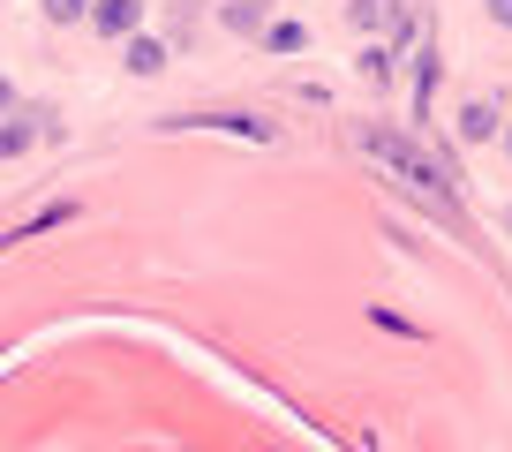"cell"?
I'll use <instances>...</instances> for the list:
<instances>
[{
	"mask_svg": "<svg viewBox=\"0 0 512 452\" xmlns=\"http://www.w3.org/2000/svg\"><path fill=\"white\" fill-rule=\"evenodd\" d=\"M38 8H46V23H83L91 16V0H38Z\"/></svg>",
	"mask_w": 512,
	"mask_h": 452,
	"instance_id": "9",
	"label": "cell"
},
{
	"mask_svg": "<svg viewBox=\"0 0 512 452\" xmlns=\"http://www.w3.org/2000/svg\"><path fill=\"white\" fill-rule=\"evenodd\" d=\"M490 23H505V31H512V0H490Z\"/></svg>",
	"mask_w": 512,
	"mask_h": 452,
	"instance_id": "12",
	"label": "cell"
},
{
	"mask_svg": "<svg viewBox=\"0 0 512 452\" xmlns=\"http://www.w3.org/2000/svg\"><path fill=\"white\" fill-rule=\"evenodd\" d=\"M256 23H264L256 0H226V31H256Z\"/></svg>",
	"mask_w": 512,
	"mask_h": 452,
	"instance_id": "7",
	"label": "cell"
},
{
	"mask_svg": "<svg viewBox=\"0 0 512 452\" xmlns=\"http://www.w3.org/2000/svg\"><path fill=\"white\" fill-rule=\"evenodd\" d=\"M256 8H264V0H256Z\"/></svg>",
	"mask_w": 512,
	"mask_h": 452,
	"instance_id": "15",
	"label": "cell"
},
{
	"mask_svg": "<svg viewBox=\"0 0 512 452\" xmlns=\"http://www.w3.org/2000/svg\"><path fill=\"white\" fill-rule=\"evenodd\" d=\"M505 151H512V121H505Z\"/></svg>",
	"mask_w": 512,
	"mask_h": 452,
	"instance_id": "13",
	"label": "cell"
},
{
	"mask_svg": "<svg viewBox=\"0 0 512 452\" xmlns=\"http://www.w3.org/2000/svg\"><path fill=\"white\" fill-rule=\"evenodd\" d=\"M347 16H354V31H392V38H400L407 31V16H400V0H347Z\"/></svg>",
	"mask_w": 512,
	"mask_h": 452,
	"instance_id": "2",
	"label": "cell"
},
{
	"mask_svg": "<svg viewBox=\"0 0 512 452\" xmlns=\"http://www.w3.org/2000/svg\"><path fill=\"white\" fill-rule=\"evenodd\" d=\"M128 68H136V76H159V68H166V46H159V38H128Z\"/></svg>",
	"mask_w": 512,
	"mask_h": 452,
	"instance_id": "5",
	"label": "cell"
},
{
	"mask_svg": "<svg viewBox=\"0 0 512 452\" xmlns=\"http://www.w3.org/2000/svg\"><path fill=\"white\" fill-rule=\"evenodd\" d=\"M272 53H302V31H294V23H272Z\"/></svg>",
	"mask_w": 512,
	"mask_h": 452,
	"instance_id": "11",
	"label": "cell"
},
{
	"mask_svg": "<svg viewBox=\"0 0 512 452\" xmlns=\"http://www.w3.org/2000/svg\"><path fill=\"white\" fill-rule=\"evenodd\" d=\"M505 226H512V211H505Z\"/></svg>",
	"mask_w": 512,
	"mask_h": 452,
	"instance_id": "14",
	"label": "cell"
},
{
	"mask_svg": "<svg viewBox=\"0 0 512 452\" xmlns=\"http://www.w3.org/2000/svg\"><path fill=\"white\" fill-rule=\"evenodd\" d=\"M430 91H437V46L422 53V68H415V106H430Z\"/></svg>",
	"mask_w": 512,
	"mask_h": 452,
	"instance_id": "10",
	"label": "cell"
},
{
	"mask_svg": "<svg viewBox=\"0 0 512 452\" xmlns=\"http://www.w3.org/2000/svg\"><path fill=\"white\" fill-rule=\"evenodd\" d=\"M497 129H505V113H497L490 98H467V106H460V136H467V144H490Z\"/></svg>",
	"mask_w": 512,
	"mask_h": 452,
	"instance_id": "4",
	"label": "cell"
},
{
	"mask_svg": "<svg viewBox=\"0 0 512 452\" xmlns=\"http://www.w3.org/2000/svg\"><path fill=\"white\" fill-rule=\"evenodd\" d=\"M31 121H8V129H0V159H16V151H31Z\"/></svg>",
	"mask_w": 512,
	"mask_h": 452,
	"instance_id": "8",
	"label": "cell"
},
{
	"mask_svg": "<svg viewBox=\"0 0 512 452\" xmlns=\"http://www.w3.org/2000/svg\"><path fill=\"white\" fill-rule=\"evenodd\" d=\"M136 16H144L136 0H91V23H98L106 38H136Z\"/></svg>",
	"mask_w": 512,
	"mask_h": 452,
	"instance_id": "3",
	"label": "cell"
},
{
	"mask_svg": "<svg viewBox=\"0 0 512 452\" xmlns=\"http://www.w3.org/2000/svg\"><path fill=\"white\" fill-rule=\"evenodd\" d=\"M354 151H362V159H377V174H384V181H400L415 204H430L437 219L460 226V174H452L437 151H422L415 136L384 129V121H354Z\"/></svg>",
	"mask_w": 512,
	"mask_h": 452,
	"instance_id": "1",
	"label": "cell"
},
{
	"mask_svg": "<svg viewBox=\"0 0 512 452\" xmlns=\"http://www.w3.org/2000/svg\"><path fill=\"white\" fill-rule=\"evenodd\" d=\"M354 68H362L369 83H392V46H384V38H377V46H362V61H354Z\"/></svg>",
	"mask_w": 512,
	"mask_h": 452,
	"instance_id": "6",
	"label": "cell"
}]
</instances>
